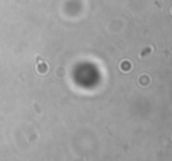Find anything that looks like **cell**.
<instances>
[{
	"mask_svg": "<svg viewBox=\"0 0 172 161\" xmlns=\"http://www.w3.org/2000/svg\"><path fill=\"white\" fill-rule=\"evenodd\" d=\"M131 66H133V65H131L130 60H122V62H121V71H122V72H130V71H131Z\"/></svg>",
	"mask_w": 172,
	"mask_h": 161,
	"instance_id": "obj_2",
	"label": "cell"
},
{
	"mask_svg": "<svg viewBox=\"0 0 172 161\" xmlns=\"http://www.w3.org/2000/svg\"><path fill=\"white\" fill-rule=\"evenodd\" d=\"M38 72L39 74H47L48 72V65H47L46 62H42V63L38 65Z\"/></svg>",
	"mask_w": 172,
	"mask_h": 161,
	"instance_id": "obj_3",
	"label": "cell"
},
{
	"mask_svg": "<svg viewBox=\"0 0 172 161\" xmlns=\"http://www.w3.org/2000/svg\"><path fill=\"white\" fill-rule=\"evenodd\" d=\"M171 14H172V9H171Z\"/></svg>",
	"mask_w": 172,
	"mask_h": 161,
	"instance_id": "obj_4",
	"label": "cell"
},
{
	"mask_svg": "<svg viewBox=\"0 0 172 161\" xmlns=\"http://www.w3.org/2000/svg\"><path fill=\"white\" fill-rule=\"evenodd\" d=\"M149 83H151V78H149V77L147 75V74L140 75V77L138 78V84H140L142 87H147V86H148Z\"/></svg>",
	"mask_w": 172,
	"mask_h": 161,
	"instance_id": "obj_1",
	"label": "cell"
}]
</instances>
